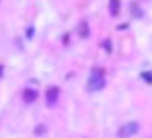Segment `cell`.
<instances>
[{
  "label": "cell",
  "instance_id": "3",
  "mask_svg": "<svg viewBox=\"0 0 152 138\" xmlns=\"http://www.w3.org/2000/svg\"><path fill=\"white\" fill-rule=\"evenodd\" d=\"M58 96H60V90L56 88V86H52L48 92H46V102H48L50 105H54V104H56V100H58Z\"/></svg>",
  "mask_w": 152,
  "mask_h": 138
},
{
  "label": "cell",
  "instance_id": "2",
  "mask_svg": "<svg viewBox=\"0 0 152 138\" xmlns=\"http://www.w3.org/2000/svg\"><path fill=\"white\" fill-rule=\"evenodd\" d=\"M139 131V123H127V125H123L121 129H119V138H129V136H133L135 132Z\"/></svg>",
  "mask_w": 152,
  "mask_h": 138
},
{
  "label": "cell",
  "instance_id": "1",
  "mask_svg": "<svg viewBox=\"0 0 152 138\" xmlns=\"http://www.w3.org/2000/svg\"><path fill=\"white\" fill-rule=\"evenodd\" d=\"M104 73L100 69H94L93 71V75H91V79H89V90L91 92H96V90H100L104 88Z\"/></svg>",
  "mask_w": 152,
  "mask_h": 138
},
{
  "label": "cell",
  "instance_id": "4",
  "mask_svg": "<svg viewBox=\"0 0 152 138\" xmlns=\"http://www.w3.org/2000/svg\"><path fill=\"white\" fill-rule=\"evenodd\" d=\"M23 100L25 102H35L37 100V90H25V94H23Z\"/></svg>",
  "mask_w": 152,
  "mask_h": 138
}]
</instances>
